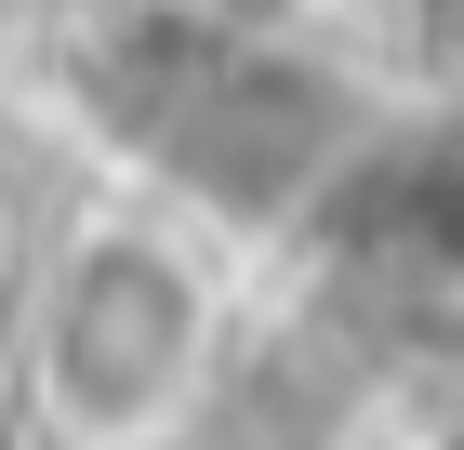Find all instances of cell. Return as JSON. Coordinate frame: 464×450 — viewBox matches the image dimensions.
I'll return each instance as SVG.
<instances>
[{
	"mask_svg": "<svg viewBox=\"0 0 464 450\" xmlns=\"http://www.w3.org/2000/svg\"><path fill=\"white\" fill-rule=\"evenodd\" d=\"M173 345H186V292H173L160 265L107 252V265L80 278V305H67V371H80V397H133V384H160Z\"/></svg>",
	"mask_w": 464,
	"mask_h": 450,
	"instance_id": "cell-1",
	"label": "cell"
}]
</instances>
